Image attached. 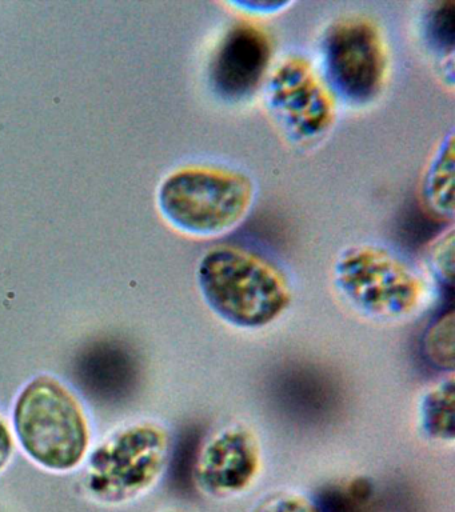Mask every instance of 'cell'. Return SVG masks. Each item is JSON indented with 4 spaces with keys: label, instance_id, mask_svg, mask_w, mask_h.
Wrapping results in <instances>:
<instances>
[{
    "label": "cell",
    "instance_id": "1",
    "mask_svg": "<svg viewBox=\"0 0 455 512\" xmlns=\"http://www.w3.org/2000/svg\"><path fill=\"white\" fill-rule=\"evenodd\" d=\"M197 284L203 302L222 322L257 331L281 319L293 302L289 279L270 259L237 244L202 255Z\"/></svg>",
    "mask_w": 455,
    "mask_h": 512
},
{
    "label": "cell",
    "instance_id": "2",
    "mask_svg": "<svg viewBox=\"0 0 455 512\" xmlns=\"http://www.w3.org/2000/svg\"><path fill=\"white\" fill-rule=\"evenodd\" d=\"M255 202L253 180L221 166L182 168L162 183L159 207L167 222L199 239H217L241 226Z\"/></svg>",
    "mask_w": 455,
    "mask_h": 512
},
{
    "label": "cell",
    "instance_id": "3",
    "mask_svg": "<svg viewBox=\"0 0 455 512\" xmlns=\"http://www.w3.org/2000/svg\"><path fill=\"white\" fill-rule=\"evenodd\" d=\"M13 423L23 451L46 470H74L89 450V424L81 403L51 376L26 384L15 400Z\"/></svg>",
    "mask_w": 455,
    "mask_h": 512
},
{
    "label": "cell",
    "instance_id": "4",
    "mask_svg": "<svg viewBox=\"0 0 455 512\" xmlns=\"http://www.w3.org/2000/svg\"><path fill=\"white\" fill-rule=\"evenodd\" d=\"M333 283L349 306L378 320L409 318L425 306L429 287L402 256L377 244H355L335 259Z\"/></svg>",
    "mask_w": 455,
    "mask_h": 512
},
{
    "label": "cell",
    "instance_id": "5",
    "mask_svg": "<svg viewBox=\"0 0 455 512\" xmlns=\"http://www.w3.org/2000/svg\"><path fill=\"white\" fill-rule=\"evenodd\" d=\"M170 458V438L157 424L141 423L110 436L91 454L85 476L99 503L133 502L161 478Z\"/></svg>",
    "mask_w": 455,
    "mask_h": 512
},
{
    "label": "cell",
    "instance_id": "6",
    "mask_svg": "<svg viewBox=\"0 0 455 512\" xmlns=\"http://www.w3.org/2000/svg\"><path fill=\"white\" fill-rule=\"evenodd\" d=\"M322 78L331 94L366 106L385 86L387 48L377 24L350 16L331 24L321 43Z\"/></svg>",
    "mask_w": 455,
    "mask_h": 512
},
{
    "label": "cell",
    "instance_id": "7",
    "mask_svg": "<svg viewBox=\"0 0 455 512\" xmlns=\"http://www.w3.org/2000/svg\"><path fill=\"white\" fill-rule=\"evenodd\" d=\"M263 87L271 118L294 143L317 142L334 126V95L317 68L302 56L283 59Z\"/></svg>",
    "mask_w": 455,
    "mask_h": 512
},
{
    "label": "cell",
    "instance_id": "8",
    "mask_svg": "<svg viewBox=\"0 0 455 512\" xmlns=\"http://www.w3.org/2000/svg\"><path fill=\"white\" fill-rule=\"evenodd\" d=\"M271 62L273 43L267 32L251 22L235 23L211 56V88L225 102H243L265 84Z\"/></svg>",
    "mask_w": 455,
    "mask_h": 512
},
{
    "label": "cell",
    "instance_id": "9",
    "mask_svg": "<svg viewBox=\"0 0 455 512\" xmlns=\"http://www.w3.org/2000/svg\"><path fill=\"white\" fill-rule=\"evenodd\" d=\"M262 459L261 443L253 430L231 424L203 443L195 460V480L211 495L239 494L257 479Z\"/></svg>",
    "mask_w": 455,
    "mask_h": 512
},
{
    "label": "cell",
    "instance_id": "10",
    "mask_svg": "<svg viewBox=\"0 0 455 512\" xmlns=\"http://www.w3.org/2000/svg\"><path fill=\"white\" fill-rule=\"evenodd\" d=\"M454 170V132L450 130L431 154L421 182L423 206L435 218L450 223L454 219Z\"/></svg>",
    "mask_w": 455,
    "mask_h": 512
},
{
    "label": "cell",
    "instance_id": "11",
    "mask_svg": "<svg viewBox=\"0 0 455 512\" xmlns=\"http://www.w3.org/2000/svg\"><path fill=\"white\" fill-rule=\"evenodd\" d=\"M454 380H441L423 394L418 408L419 427L435 442L454 440Z\"/></svg>",
    "mask_w": 455,
    "mask_h": 512
},
{
    "label": "cell",
    "instance_id": "12",
    "mask_svg": "<svg viewBox=\"0 0 455 512\" xmlns=\"http://www.w3.org/2000/svg\"><path fill=\"white\" fill-rule=\"evenodd\" d=\"M422 354L431 366L442 371L454 368V311L437 316L422 335Z\"/></svg>",
    "mask_w": 455,
    "mask_h": 512
},
{
    "label": "cell",
    "instance_id": "13",
    "mask_svg": "<svg viewBox=\"0 0 455 512\" xmlns=\"http://www.w3.org/2000/svg\"><path fill=\"white\" fill-rule=\"evenodd\" d=\"M427 36L437 50H442L443 59L453 58L455 39L454 2L434 4L427 15Z\"/></svg>",
    "mask_w": 455,
    "mask_h": 512
},
{
    "label": "cell",
    "instance_id": "14",
    "mask_svg": "<svg viewBox=\"0 0 455 512\" xmlns=\"http://www.w3.org/2000/svg\"><path fill=\"white\" fill-rule=\"evenodd\" d=\"M427 264L435 279L445 286L453 284L454 227L453 223L439 232L427 247Z\"/></svg>",
    "mask_w": 455,
    "mask_h": 512
},
{
    "label": "cell",
    "instance_id": "15",
    "mask_svg": "<svg viewBox=\"0 0 455 512\" xmlns=\"http://www.w3.org/2000/svg\"><path fill=\"white\" fill-rule=\"evenodd\" d=\"M255 512H322L318 502L295 494H278L270 496L259 504Z\"/></svg>",
    "mask_w": 455,
    "mask_h": 512
},
{
    "label": "cell",
    "instance_id": "16",
    "mask_svg": "<svg viewBox=\"0 0 455 512\" xmlns=\"http://www.w3.org/2000/svg\"><path fill=\"white\" fill-rule=\"evenodd\" d=\"M226 4L249 18H266V16L281 14L294 3L287 0H233Z\"/></svg>",
    "mask_w": 455,
    "mask_h": 512
},
{
    "label": "cell",
    "instance_id": "17",
    "mask_svg": "<svg viewBox=\"0 0 455 512\" xmlns=\"http://www.w3.org/2000/svg\"><path fill=\"white\" fill-rule=\"evenodd\" d=\"M14 454L13 435L6 423L0 419V471L5 470Z\"/></svg>",
    "mask_w": 455,
    "mask_h": 512
},
{
    "label": "cell",
    "instance_id": "18",
    "mask_svg": "<svg viewBox=\"0 0 455 512\" xmlns=\"http://www.w3.org/2000/svg\"><path fill=\"white\" fill-rule=\"evenodd\" d=\"M170 512H177V511H170Z\"/></svg>",
    "mask_w": 455,
    "mask_h": 512
}]
</instances>
